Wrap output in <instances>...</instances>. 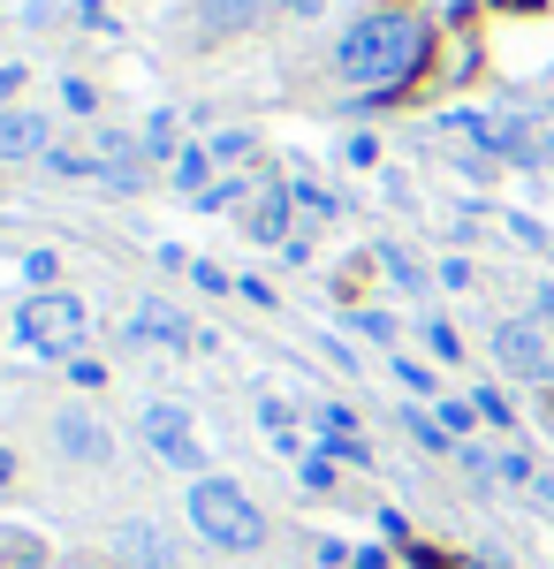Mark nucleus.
I'll list each match as a JSON object with an SVG mask.
<instances>
[{
	"instance_id": "obj_12",
	"label": "nucleus",
	"mask_w": 554,
	"mask_h": 569,
	"mask_svg": "<svg viewBox=\"0 0 554 569\" xmlns=\"http://www.w3.org/2000/svg\"><path fill=\"white\" fill-rule=\"evenodd\" d=\"M258 16V0H206V23L214 31H228V23H251Z\"/></svg>"
},
{
	"instance_id": "obj_7",
	"label": "nucleus",
	"mask_w": 554,
	"mask_h": 569,
	"mask_svg": "<svg viewBox=\"0 0 554 569\" xmlns=\"http://www.w3.org/2000/svg\"><path fill=\"white\" fill-rule=\"evenodd\" d=\"M289 206H297L289 190H266V198L251 206V236L258 243H281V236H289Z\"/></svg>"
},
{
	"instance_id": "obj_18",
	"label": "nucleus",
	"mask_w": 554,
	"mask_h": 569,
	"mask_svg": "<svg viewBox=\"0 0 554 569\" xmlns=\"http://www.w3.org/2000/svg\"><path fill=\"white\" fill-rule=\"evenodd\" d=\"M380 259H387V273H395V281H403V289H418V266L403 259V251H380Z\"/></svg>"
},
{
	"instance_id": "obj_1",
	"label": "nucleus",
	"mask_w": 554,
	"mask_h": 569,
	"mask_svg": "<svg viewBox=\"0 0 554 569\" xmlns=\"http://www.w3.org/2000/svg\"><path fill=\"white\" fill-rule=\"evenodd\" d=\"M342 77L365 91H395L403 77H418V61H426V23L418 16H403V8H380V16H365V23H349V39L335 46Z\"/></svg>"
},
{
	"instance_id": "obj_6",
	"label": "nucleus",
	"mask_w": 554,
	"mask_h": 569,
	"mask_svg": "<svg viewBox=\"0 0 554 569\" xmlns=\"http://www.w3.org/2000/svg\"><path fill=\"white\" fill-rule=\"evenodd\" d=\"M39 152H46L39 114H0V160H39Z\"/></svg>"
},
{
	"instance_id": "obj_9",
	"label": "nucleus",
	"mask_w": 554,
	"mask_h": 569,
	"mask_svg": "<svg viewBox=\"0 0 554 569\" xmlns=\"http://www.w3.org/2000/svg\"><path fill=\"white\" fill-rule=\"evenodd\" d=\"M53 433H61V448H69V456H85V463H99V456H107V440H99V426H91V418H61Z\"/></svg>"
},
{
	"instance_id": "obj_11",
	"label": "nucleus",
	"mask_w": 554,
	"mask_h": 569,
	"mask_svg": "<svg viewBox=\"0 0 554 569\" xmlns=\"http://www.w3.org/2000/svg\"><path fill=\"white\" fill-rule=\"evenodd\" d=\"M137 335H145V342H182V319H175L168 305H145L137 311Z\"/></svg>"
},
{
	"instance_id": "obj_14",
	"label": "nucleus",
	"mask_w": 554,
	"mask_h": 569,
	"mask_svg": "<svg viewBox=\"0 0 554 569\" xmlns=\"http://www.w3.org/2000/svg\"><path fill=\"white\" fill-rule=\"evenodd\" d=\"M289 198H297V206H304V213H311V220H327V213H335V198H327V190H311V182H297Z\"/></svg>"
},
{
	"instance_id": "obj_22",
	"label": "nucleus",
	"mask_w": 554,
	"mask_h": 569,
	"mask_svg": "<svg viewBox=\"0 0 554 569\" xmlns=\"http://www.w3.org/2000/svg\"><path fill=\"white\" fill-rule=\"evenodd\" d=\"M289 8H319V0H289Z\"/></svg>"
},
{
	"instance_id": "obj_19",
	"label": "nucleus",
	"mask_w": 554,
	"mask_h": 569,
	"mask_svg": "<svg viewBox=\"0 0 554 569\" xmlns=\"http://www.w3.org/2000/svg\"><path fill=\"white\" fill-rule=\"evenodd\" d=\"M16 84H23V69H0V99H8Z\"/></svg>"
},
{
	"instance_id": "obj_17",
	"label": "nucleus",
	"mask_w": 554,
	"mask_h": 569,
	"mask_svg": "<svg viewBox=\"0 0 554 569\" xmlns=\"http://www.w3.org/2000/svg\"><path fill=\"white\" fill-rule=\"evenodd\" d=\"M478 418H494V426H510V402H502L494 388H478Z\"/></svg>"
},
{
	"instance_id": "obj_23",
	"label": "nucleus",
	"mask_w": 554,
	"mask_h": 569,
	"mask_svg": "<svg viewBox=\"0 0 554 569\" xmlns=\"http://www.w3.org/2000/svg\"><path fill=\"white\" fill-rule=\"evenodd\" d=\"M547 395H554V372H547Z\"/></svg>"
},
{
	"instance_id": "obj_15",
	"label": "nucleus",
	"mask_w": 554,
	"mask_h": 569,
	"mask_svg": "<svg viewBox=\"0 0 554 569\" xmlns=\"http://www.w3.org/2000/svg\"><path fill=\"white\" fill-rule=\"evenodd\" d=\"M410 433H418V448H448V426H433V418H418V410H410Z\"/></svg>"
},
{
	"instance_id": "obj_2",
	"label": "nucleus",
	"mask_w": 554,
	"mask_h": 569,
	"mask_svg": "<svg viewBox=\"0 0 554 569\" xmlns=\"http://www.w3.org/2000/svg\"><path fill=\"white\" fill-rule=\"evenodd\" d=\"M190 525L206 531L214 547H228V555H251L258 539H266V517H258V501L236 479H198L190 486Z\"/></svg>"
},
{
	"instance_id": "obj_21",
	"label": "nucleus",
	"mask_w": 554,
	"mask_h": 569,
	"mask_svg": "<svg viewBox=\"0 0 554 569\" xmlns=\"http://www.w3.org/2000/svg\"><path fill=\"white\" fill-rule=\"evenodd\" d=\"M478 569H510V562H502V555H486V562H478Z\"/></svg>"
},
{
	"instance_id": "obj_10",
	"label": "nucleus",
	"mask_w": 554,
	"mask_h": 569,
	"mask_svg": "<svg viewBox=\"0 0 554 569\" xmlns=\"http://www.w3.org/2000/svg\"><path fill=\"white\" fill-rule=\"evenodd\" d=\"M319 569H387L380 547H319Z\"/></svg>"
},
{
	"instance_id": "obj_4",
	"label": "nucleus",
	"mask_w": 554,
	"mask_h": 569,
	"mask_svg": "<svg viewBox=\"0 0 554 569\" xmlns=\"http://www.w3.org/2000/svg\"><path fill=\"white\" fill-rule=\"evenodd\" d=\"M145 440H152V456L175 463V471H198V463H206V448L190 440V410H182V402H152V410H145Z\"/></svg>"
},
{
	"instance_id": "obj_13",
	"label": "nucleus",
	"mask_w": 554,
	"mask_h": 569,
	"mask_svg": "<svg viewBox=\"0 0 554 569\" xmlns=\"http://www.w3.org/2000/svg\"><path fill=\"white\" fill-rule=\"evenodd\" d=\"M175 182L198 190V182H206V152H175Z\"/></svg>"
},
{
	"instance_id": "obj_3",
	"label": "nucleus",
	"mask_w": 554,
	"mask_h": 569,
	"mask_svg": "<svg viewBox=\"0 0 554 569\" xmlns=\"http://www.w3.org/2000/svg\"><path fill=\"white\" fill-rule=\"evenodd\" d=\"M16 335H23L39 357H77V350H85V335H91V319H85V305H77V297L39 289L31 305L16 311Z\"/></svg>"
},
{
	"instance_id": "obj_5",
	"label": "nucleus",
	"mask_w": 554,
	"mask_h": 569,
	"mask_svg": "<svg viewBox=\"0 0 554 569\" xmlns=\"http://www.w3.org/2000/svg\"><path fill=\"white\" fill-rule=\"evenodd\" d=\"M494 350H502V365L510 372H532V380H547V342H540V327H524V319H510L502 335H494Z\"/></svg>"
},
{
	"instance_id": "obj_20",
	"label": "nucleus",
	"mask_w": 554,
	"mask_h": 569,
	"mask_svg": "<svg viewBox=\"0 0 554 569\" xmlns=\"http://www.w3.org/2000/svg\"><path fill=\"white\" fill-rule=\"evenodd\" d=\"M8 479H16V456H8V448H0V486H8Z\"/></svg>"
},
{
	"instance_id": "obj_8",
	"label": "nucleus",
	"mask_w": 554,
	"mask_h": 569,
	"mask_svg": "<svg viewBox=\"0 0 554 569\" xmlns=\"http://www.w3.org/2000/svg\"><path fill=\"white\" fill-rule=\"evenodd\" d=\"M122 555H137L145 569H168V562H175V555H168V539H160L152 525H122Z\"/></svg>"
},
{
	"instance_id": "obj_16",
	"label": "nucleus",
	"mask_w": 554,
	"mask_h": 569,
	"mask_svg": "<svg viewBox=\"0 0 554 569\" xmlns=\"http://www.w3.org/2000/svg\"><path fill=\"white\" fill-rule=\"evenodd\" d=\"M23 273H31V281H46V289H53V273H61V266H53V251H31V259H23Z\"/></svg>"
}]
</instances>
